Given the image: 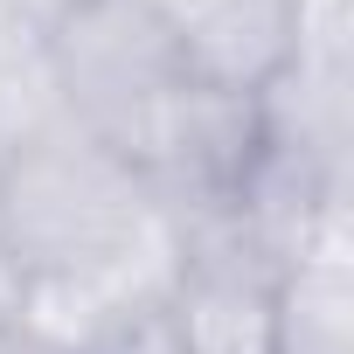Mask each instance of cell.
Here are the masks:
<instances>
[{
  "mask_svg": "<svg viewBox=\"0 0 354 354\" xmlns=\"http://www.w3.org/2000/svg\"><path fill=\"white\" fill-rule=\"evenodd\" d=\"M70 354H188L181 313H174V292H139V299L104 306L97 326H91Z\"/></svg>",
  "mask_w": 354,
  "mask_h": 354,
  "instance_id": "obj_6",
  "label": "cell"
},
{
  "mask_svg": "<svg viewBox=\"0 0 354 354\" xmlns=\"http://www.w3.org/2000/svg\"><path fill=\"white\" fill-rule=\"evenodd\" d=\"M0 250L21 278H111L118 292H174V223L139 167L70 118L0 153Z\"/></svg>",
  "mask_w": 354,
  "mask_h": 354,
  "instance_id": "obj_1",
  "label": "cell"
},
{
  "mask_svg": "<svg viewBox=\"0 0 354 354\" xmlns=\"http://www.w3.org/2000/svg\"><path fill=\"white\" fill-rule=\"evenodd\" d=\"M42 49H49L63 118L118 153H132L146 118L188 84L153 0H84Z\"/></svg>",
  "mask_w": 354,
  "mask_h": 354,
  "instance_id": "obj_2",
  "label": "cell"
},
{
  "mask_svg": "<svg viewBox=\"0 0 354 354\" xmlns=\"http://www.w3.org/2000/svg\"><path fill=\"white\" fill-rule=\"evenodd\" d=\"M195 84L257 97L306 42V0H153Z\"/></svg>",
  "mask_w": 354,
  "mask_h": 354,
  "instance_id": "obj_4",
  "label": "cell"
},
{
  "mask_svg": "<svg viewBox=\"0 0 354 354\" xmlns=\"http://www.w3.org/2000/svg\"><path fill=\"white\" fill-rule=\"evenodd\" d=\"M271 354H354V230L313 236L271 285Z\"/></svg>",
  "mask_w": 354,
  "mask_h": 354,
  "instance_id": "obj_5",
  "label": "cell"
},
{
  "mask_svg": "<svg viewBox=\"0 0 354 354\" xmlns=\"http://www.w3.org/2000/svg\"><path fill=\"white\" fill-rule=\"evenodd\" d=\"M264 153V125H257V97L243 91H216V84H181L132 139V167L146 195L181 216V209H223L236 202L250 160Z\"/></svg>",
  "mask_w": 354,
  "mask_h": 354,
  "instance_id": "obj_3",
  "label": "cell"
}]
</instances>
